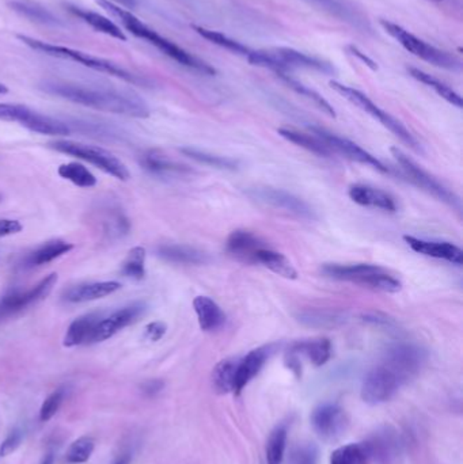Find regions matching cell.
<instances>
[{"label": "cell", "mask_w": 463, "mask_h": 464, "mask_svg": "<svg viewBox=\"0 0 463 464\" xmlns=\"http://www.w3.org/2000/svg\"><path fill=\"white\" fill-rule=\"evenodd\" d=\"M404 240L408 243V246L413 252H416L418 254L444 259V261H448L455 265H462L463 263L462 249L454 243L425 240V239H418V238L409 236V235H405Z\"/></svg>", "instance_id": "cell-20"}, {"label": "cell", "mask_w": 463, "mask_h": 464, "mask_svg": "<svg viewBox=\"0 0 463 464\" xmlns=\"http://www.w3.org/2000/svg\"><path fill=\"white\" fill-rule=\"evenodd\" d=\"M0 119L20 122L24 128L41 135L64 136L72 132L64 121L41 115L20 103H0Z\"/></svg>", "instance_id": "cell-9"}, {"label": "cell", "mask_w": 463, "mask_h": 464, "mask_svg": "<svg viewBox=\"0 0 463 464\" xmlns=\"http://www.w3.org/2000/svg\"><path fill=\"white\" fill-rule=\"evenodd\" d=\"M429 1H441V0H429Z\"/></svg>", "instance_id": "cell-58"}, {"label": "cell", "mask_w": 463, "mask_h": 464, "mask_svg": "<svg viewBox=\"0 0 463 464\" xmlns=\"http://www.w3.org/2000/svg\"><path fill=\"white\" fill-rule=\"evenodd\" d=\"M73 126L79 131V132H83V133H89L90 136H94V138H101V139H115V138H118L120 135L117 133L115 129L104 125V124H93V122H89V121H76L73 124Z\"/></svg>", "instance_id": "cell-46"}, {"label": "cell", "mask_w": 463, "mask_h": 464, "mask_svg": "<svg viewBox=\"0 0 463 464\" xmlns=\"http://www.w3.org/2000/svg\"><path fill=\"white\" fill-rule=\"evenodd\" d=\"M64 396H66L64 389H59L48 396L40 409V419L43 422H47L59 412V409L64 400Z\"/></svg>", "instance_id": "cell-47"}, {"label": "cell", "mask_w": 463, "mask_h": 464, "mask_svg": "<svg viewBox=\"0 0 463 464\" xmlns=\"http://www.w3.org/2000/svg\"><path fill=\"white\" fill-rule=\"evenodd\" d=\"M145 310H147V305L141 302L132 303L127 307L120 308L118 311L113 312L108 318L98 322V325L95 326V328H94L89 342H102V341L109 340L124 327L138 321V318L145 312Z\"/></svg>", "instance_id": "cell-17"}, {"label": "cell", "mask_w": 463, "mask_h": 464, "mask_svg": "<svg viewBox=\"0 0 463 464\" xmlns=\"http://www.w3.org/2000/svg\"><path fill=\"white\" fill-rule=\"evenodd\" d=\"M405 386L401 377L383 363L373 367L364 377L362 398L369 405H380L390 400Z\"/></svg>", "instance_id": "cell-11"}, {"label": "cell", "mask_w": 463, "mask_h": 464, "mask_svg": "<svg viewBox=\"0 0 463 464\" xmlns=\"http://www.w3.org/2000/svg\"><path fill=\"white\" fill-rule=\"evenodd\" d=\"M73 249V245L64 242V240H52L34 250L30 256L26 258L27 266H40L52 262L59 256L70 253Z\"/></svg>", "instance_id": "cell-35"}, {"label": "cell", "mask_w": 463, "mask_h": 464, "mask_svg": "<svg viewBox=\"0 0 463 464\" xmlns=\"http://www.w3.org/2000/svg\"><path fill=\"white\" fill-rule=\"evenodd\" d=\"M97 4L101 6L106 13L112 14L118 21V24H121L125 30H128L132 36L141 38V40H145L147 43H150L151 45L159 49L167 57L173 59L178 64L187 67V68H192V70L207 73V75L216 73V70L213 67H211L206 61L190 55L189 52H186L185 49L178 47L173 41L161 36L158 31H155L150 26L141 22L139 18L135 14H132L131 11L122 8L121 6H117L115 3H111L108 0H97Z\"/></svg>", "instance_id": "cell-2"}, {"label": "cell", "mask_w": 463, "mask_h": 464, "mask_svg": "<svg viewBox=\"0 0 463 464\" xmlns=\"http://www.w3.org/2000/svg\"><path fill=\"white\" fill-rule=\"evenodd\" d=\"M321 273L327 279L355 282L375 291L397 293L402 289V284L383 268L369 263L339 265L326 263L321 268Z\"/></svg>", "instance_id": "cell-4"}, {"label": "cell", "mask_w": 463, "mask_h": 464, "mask_svg": "<svg viewBox=\"0 0 463 464\" xmlns=\"http://www.w3.org/2000/svg\"><path fill=\"white\" fill-rule=\"evenodd\" d=\"M380 26L401 47L405 48L418 59L444 70L460 71L462 68V63L457 56L425 43L424 40L405 30L402 26L386 20H380Z\"/></svg>", "instance_id": "cell-6"}, {"label": "cell", "mask_w": 463, "mask_h": 464, "mask_svg": "<svg viewBox=\"0 0 463 464\" xmlns=\"http://www.w3.org/2000/svg\"><path fill=\"white\" fill-rule=\"evenodd\" d=\"M272 353V345L261 347L249 351L246 356L238 358V365L235 372L234 394H241L242 390L255 379L262 370L266 360Z\"/></svg>", "instance_id": "cell-19"}, {"label": "cell", "mask_w": 463, "mask_h": 464, "mask_svg": "<svg viewBox=\"0 0 463 464\" xmlns=\"http://www.w3.org/2000/svg\"><path fill=\"white\" fill-rule=\"evenodd\" d=\"M145 250L143 247H134L129 250L128 256L122 263L121 273L125 277L134 280H143L145 276Z\"/></svg>", "instance_id": "cell-43"}, {"label": "cell", "mask_w": 463, "mask_h": 464, "mask_svg": "<svg viewBox=\"0 0 463 464\" xmlns=\"http://www.w3.org/2000/svg\"><path fill=\"white\" fill-rule=\"evenodd\" d=\"M349 197L353 203L363 205V207H372V208L382 209L387 212L397 210V203L389 193L385 190L376 189L369 185H353L349 189Z\"/></svg>", "instance_id": "cell-22"}, {"label": "cell", "mask_w": 463, "mask_h": 464, "mask_svg": "<svg viewBox=\"0 0 463 464\" xmlns=\"http://www.w3.org/2000/svg\"><path fill=\"white\" fill-rule=\"evenodd\" d=\"M166 325L163 322H152L145 327V338L150 341H159L166 333Z\"/></svg>", "instance_id": "cell-51"}, {"label": "cell", "mask_w": 463, "mask_h": 464, "mask_svg": "<svg viewBox=\"0 0 463 464\" xmlns=\"http://www.w3.org/2000/svg\"><path fill=\"white\" fill-rule=\"evenodd\" d=\"M59 175L73 185L79 187H93L97 185V178L80 163L71 162L62 164L57 170Z\"/></svg>", "instance_id": "cell-39"}, {"label": "cell", "mask_w": 463, "mask_h": 464, "mask_svg": "<svg viewBox=\"0 0 463 464\" xmlns=\"http://www.w3.org/2000/svg\"><path fill=\"white\" fill-rule=\"evenodd\" d=\"M311 423L317 435L325 441L340 439L347 429L346 412L337 405H321L311 414Z\"/></svg>", "instance_id": "cell-16"}, {"label": "cell", "mask_w": 463, "mask_h": 464, "mask_svg": "<svg viewBox=\"0 0 463 464\" xmlns=\"http://www.w3.org/2000/svg\"><path fill=\"white\" fill-rule=\"evenodd\" d=\"M67 7H69L70 13H72L75 17H78L79 20H82L85 24L92 26L95 31H99L102 34H106L120 41H127V36L124 34L121 27L115 24L111 18H108L99 13L92 11V10L79 7V6L69 4Z\"/></svg>", "instance_id": "cell-25"}, {"label": "cell", "mask_w": 463, "mask_h": 464, "mask_svg": "<svg viewBox=\"0 0 463 464\" xmlns=\"http://www.w3.org/2000/svg\"><path fill=\"white\" fill-rule=\"evenodd\" d=\"M0 201H1V194H0Z\"/></svg>", "instance_id": "cell-59"}, {"label": "cell", "mask_w": 463, "mask_h": 464, "mask_svg": "<svg viewBox=\"0 0 463 464\" xmlns=\"http://www.w3.org/2000/svg\"><path fill=\"white\" fill-rule=\"evenodd\" d=\"M408 72L411 73L412 78H415L416 80H418L420 83L431 87L432 90H435V93L440 95L441 98H444L448 103L462 109L463 108V99L462 96L457 92H454L450 86H447L446 83H443L439 79H436L435 76L424 72V71L418 70V68H415V67H411L408 68Z\"/></svg>", "instance_id": "cell-34"}, {"label": "cell", "mask_w": 463, "mask_h": 464, "mask_svg": "<svg viewBox=\"0 0 463 464\" xmlns=\"http://www.w3.org/2000/svg\"><path fill=\"white\" fill-rule=\"evenodd\" d=\"M57 282V275L52 273L45 279L41 280L37 285L31 287L30 289L20 291L15 289L0 299V322L8 317L15 315L17 312L27 308L34 303L43 300L50 293L55 284Z\"/></svg>", "instance_id": "cell-13"}, {"label": "cell", "mask_w": 463, "mask_h": 464, "mask_svg": "<svg viewBox=\"0 0 463 464\" xmlns=\"http://www.w3.org/2000/svg\"><path fill=\"white\" fill-rule=\"evenodd\" d=\"M140 163L147 171L161 177L185 175L190 173V168L187 166L171 161L167 155H164L158 150H151L144 155H141Z\"/></svg>", "instance_id": "cell-26"}, {"label": "cell", "mask_w": 463, "mask_h": 464, "mask_svg": "<svg viewBox=\"0 0 463 464\" xmlns=\"http://www.w3.org/2000/svg\"><path fill=\"white\" fill-rule=\"evenodd\" d=\"M55 463V456H53V454L52 452H49V454H47L45 455V458L43 459V462H41V464H53Z\"/></svg>", "instance_id": "cell-55"}, {"label": "cell", "mask_w": 463, "mask_h": 464, "mask_svg": "<svg viewBox=\"0 0 463 464\" xmlns=\"http://www.w3.org/2000/svg\"><path fill=\"white\" fill-rule=\"evenodd\" d=\"M278 135L285 140H288L290 143H294L297 145H299L301 148L318 155V157H324V158H330L333 151L325 144L324 141L318 139L317 136H311L307 133H303L295 129H287V128H280L278 129Z\"/></svg>", "instance_id": "cell-33"}, {"label": "cell", "mask_w": 463, "mask_h": 464, "mask_svg": "<svg viewBox=\"0 0 463 464\" xmlns=\"http://www.w3.org/2000/svg\"><path fill=\"white\" fill-rule=\"evenodd\" d=\"M255 262L268 268L273 273L288 280L298 279V272L294 268L292 262L281 253L271 249L269 246L258 250L255 256Z\"/></svg>", "instance_id": "cell-30"}, {"label": "cell", "mask_w": 463, "mask_h": 464, "mask_svg": "<svg viewBox=\"0 0 463 464\" xmlns=\"http://www.w3.org/2000/svg\"><path fill=\"white\" fill-rule=\"evenodd\" d=\"M41 89L45 93L95 110L136 118L150 117V108L136 94L92 87L63 80H48Z\"/></svg>", "instance_id": "cell-1"}, {"label": "cell", "mask_w": 463, "mask_h": 464, "mask_svg": "<svg viewBox=\"0 0 463 464\" xmlns=\"http://www.w3.org/2000/svg\"><path fill=\"white\" fill-rule=\"evenodd\" d=\"M287 447V428H275L266 441V464H281Z\"/></svg>", "instance_id": "cell-42"}, {"label": "cell", "mask_w": 463, "mask_h": 464, "mask_svg": "<svg viewBox=\"0 0 463 464\" xmlns=\"http://www.w3.org/2000/svg\"><path fill=\"white\" fill-rule=\"evenodd\" d=\"M249 196L255 201H259L273 208L281 209L301 219H315L314 210L310 208L307 203L285 190L273 187H255L249 190Z\"/></svg>", "instance_id": "cell-14"}, {"label": "cell", "mask_w": 463, "mask_h": 464, "mask_svg": "<svg viewBox=\"0 0 463 464\" xmlns=\"http://www.w3.org/2000/svg\"><path fill=\"white\" fill-rule=\"evenodd\" d=\"M369 458H373L379 463H389L398 454L399 441L397 433L390 428L375 433L370 440L364 442Z\"/></svg>", "instance_id": "cell-23"}, {"label": "cell", "mask_w": 463, "mask_h": 464, "mask_svg": "<svg viewBox=\"0 0 463 464\" xmlns=\"http://www.w3.org/2000/svg\"><path fill=\"white\" fill-rule=\"evenodd\" d=\"M310 129L314 132V135L318 139L322 140L333 152L341 154L352 161L371 166L380 173H389V168L383 163L380 162L379 159H376L373 155H371L370 152H367L366 150H363L356 143L346 139V138H340L320 126H311Z\"/></svg>", "instance_id": "cell-15"}, {"label": "cell", "mask_w": 463, "mask_h": 464, "mask_svg": "<svg viewBox=\"0 0 463 464\" xmlns=\"http://www.w3.org/2000/svg\"><path fill=\"white\" fill-rule=\"evenodd\" d=\"M8 7L31 22L44 24V26H59L60 24L57 17H55L47 7L41 6L40 3H36L31 0H11L8 3Z\"/></svg>", "instance_id": "cell-31"}, {"label": "cell", "mask_w": 463, "mask_h": 464, "mask_svg": "<svg viewBox=\"0 0 463 464\" xmlns=\"http://www.w3.org/2000/svg\"><path fill=\"white\" fill-rule=\"evenodd\" d=\"M348 50L350 52V55H353L355 57H357L359 60H362L367 67H370L371 70L376 71L378 70V66H376V63L373 61V60H371L370 57L366 55V53H363V52H360L359 49L356 47H353V45H349V47H347Z\"/></svg>", "instance_id": "cell-52"}, {"label": "cell", "mask_w": 463, "mask_h": 464, "mask_svg": "<svg viewBox=\"0 0 463 464\" xmlns=\"http://www.w3.org/2000/svg\"><path fill=\"white\" fill-rule=\"evenodd\" d=\"M253 66L273 70L276 73H287L295 68L320 71L322 73L333 75L334 67L324 60L311 57L292 48H271L264 50H253L248 57Z\"/></svg>", "instance_id": "cell-5"}, {"label": "cell", "mask_w": 463, "mask_h": 464, "mask_svg": "<svg viewBox=\"0 0 463 464\" xmlns=\"http://www.w3.org/2000/svg\"><path fill=\"white\" fill-rule=\"evenodd\" d=\"M192 27H193V29L196 30V33L200 34L203 38L208 40L212 44H215V45H218V47L225 48V49L230 50V52L235 53V55H239V56H243V57L248 59V57L250 56V53L253 52V49H250V48L243 45V44H241V43L232 40L230 37H227V36H225V34H222V33H219V31L209 30V29L201 27V26H196V24H193Z\"/></svg>", "instance_id": "cell-38"}, {"label": "cell", "mask_w": 463, "mask_h": 464, "mask_svg": "<svg viewBox=\"0 0 463 464\" xmlns=\"http://www.w3.org/2000/svg\"><path fill=\"white\" fill-rule=\"evenodd\" d=\"M121 288L118 281H101V282H90V284H80L72 287L64 295V299L70 303H85L97 300L106 298L112 293L117 292Z\"/></svg>", "instance_id": "cell-24"}, {"label": "cell", "mask_w": 463, "mask_h": 464, "mask_svg": "<svg viewBox=\"0 0 463 464\" xmlns=\"http://www.w3.org/2000/svg\"><path fill=\"white\" fill-rule=\"evenodd\" d=\"M22 224L13 219H0V238L22 231Z\"/></svg>", "instance_id": "cell-50"}, {"label": "cell", "mask_w": 463, "mask_h": 464, "mask_svg": "<svg viewBox=\"0 0 463 464\" xmlns=\"http://www.w3.org/2000/svg\"><path fill=\"white\" fill-rule=\"evenodd\" d=\"M181 152L184 155H186V157L192 158L196 162L208 164V166L216 167V168L236 170V167H238V162L234 161V159L225 158V157H218V155L209 154V152H206V151H200V150H196V148H190V147L189 148H183Z\"/></svg>", "instance_id": "cell-44"}, {"label": "cell", "mask_w": 463, "mask_h": 464, "mask_svg": "<svg viewBox=\"0 0 463 464\" xmlns=\"http://www.w3.org/2000/svg\"><path fill=\"white\" fill-rule=\"evenodd\" d=\"M158 256L169 262L184 265H204L209 261L208 254L186 245H163L158 247Z\"/></svg>", "instance_id": "cell-28"}, {"label": "cell", "mask_w": 463, "mask_h": 464, "mask_svg": "<svg viewBox=\"0 0 463 464\" xmlns=\"http://www.w3.org/2000/svg\"><path fill=\"white\" fill-rule=\"evenodd\" d=\"M427 361V351L413 344H397L386 350L380 363L395 372L406 384L415 379Z\"/></svg>", "instance_id": "cell-10"}, {"label": "cell", "mask_w": 463, "mask_h": 464, "mask_svg": "<svg viewBox=\"0 0 463 464\" xmlns=\"http://www.w3.org/2000/svg\"><path fill=\"white\" fill-rule=\"evenodd\" d=\"M163 382L162 380H148V382H145L143 386H141V389H143V393L144 394L150 395H155L158 394L161 390L163 389Z\"/></svg>", "instance_id": "cell-53"}, {"label": "cell", "mask_w": 463, "mask_h": 464, "mask_svg": "<svg viewBox=\"0 0 463 464\" xmlns=\"http://www.w3.org/2000/svg\"><path fill=\"white\" fill-rule=\"evenodd\" d=\"M392 154H393L395 161L399 163V166L402 167L405 174L409 177V180L415 185L425 190L427 193L432 194L440 201H443L454 208H460V198L451 190H448L446 186L441 185L438 180H435L432 175H429L427 171H424L408 155H405L401 150H398L395 147L392 148Z\"/></svg>", "instance_id": "cell-12"}, {"label": "cell", "mask_w": 463, "mask_h": 464, "mask_svg": "<svg viewBox=\"0 0 463 464\" xmlns=\"http://www.w3.org/2000/svg\"><path fill=\"white\" fill-rule=\"evenodd\" d=\"M278 78L290 87V89H292L294 92H297L298 94H301V95H303V96H306L307 99H310L311 102H314L322 112H325L326 115H329V116L332 117H336V112H334V109L332 108V105L325 99L324 96L322 95H320V94L317 93V92H314V90H311L310 87H307V86H304L303 83H301L299 80H297V79H294V78H291L288 73H278Z\"/></svg>", "instance_id": "cell-41"}, {"label": "cell", "mask_w": 463, "mask_h": 464, "mask_svg": "<svg viewBox=\"0 0 463 464\" xmlns=\"http://www.w3.org/2000/svg\"><path fill=\"white\" fill-rule=\"evenodd\" d=\"M24 439V433L20 429H14L13 432H10V435L6 437V440L1 442L0 445V458L8 456L10 454H13L22 442Z\"/></svg>", "instance_id": "cell-48"}, {"label": "cell", "mask_w": 463, "mask_h": 464, "mask_svg": "<svg viewBox=\"0 0 463 464\" xmlns=\"http://www.w3.org/2000/svg\"><path fill=\"white\" fill-rule=\"evenodd\" d=\"M108 1L115 3L117 6H124V7L129 8V10L138 7V0H108Z\"/></svg>", "instance_id": "cell-54"}, {"label": "cell", "mask_w": 463, "mask_h": 464, "mask_svg": "<svg viewBox=\"0 0 463 464\" xmlns=\"http://www.w3.org/2000/svg\"><path fill=\"white\" fill-rule=\"evenodd\" d=\"M295 464H315L317 452L313 447H303L294 454Z\"/></svg>", "instance_id": "cell-49"}, {"label": "cell", "mask_w": 463, "mask_h": 464, "mask_svg": "<svg viewBox=\"0 0 463 464\" xmlns=\"http://www.w3.org/2000/svg\"><path fill=\"white\" fill-rule=\"evenodd\" d=\"M341 22L352 26L362 33H370L372 30L367 15L350 0H306Z\"/></svg>", "instance_id": "cell-18"}, {"label": "cell", "mask_w": 463, "mask_h": 464, "mask_svg": "<svg viewBox=\"0 0 463 464\" xmlns=\"http://www.w3.org/2000/svg\"><path fill=\"white\" fill-rule=\"evenodd\" d=\"M330 87L336 93H339L341 96H344L350 103H353L355 106H357L359 109H362L363 112L369 113L371 117H373L375 119H378L383 126H386L393 135H395L402 143H405L406 145H409L413 151L422 152L421 145L417 141L416 138L398 119H395L387 112H385L379 106H376L366 94L356 90V89H352L349 86H346L343 83H339L336 80L330 82Z\"/></svg>", "instance_id": "cell-7"}, {"label": "cell", "mask_w": 463, "mask_h": 464, "mask_svg": "<svg viewBox=\"0 0 463 464\" xmlns=\"http://www.w3.org/2000/svg\"><path fill=\"white\" fill-rule=\"evenodd\" d=\"M129 461H131V459H129V456H124V458H121V459H118V461H117L116 463H113V464H129Z\"/></svg>", "instance_id": "cell-56"}, {"label": "cell", "mask_w": 463, "mask_h": 464, "mask_svg": "<svg viewBox=\"0 0 463 464\" xmlns=\"http://www.w3.org/2000/svg\"><path fill=\"white\" fill-rule=\"evenodd\" d=\"M238 365V357L226 358L220 361L212 372V383L218 393L229 394L234 393L235 372Z\"/></svg>", "instance_id": "cell-36"}, {"label": "cell", "mask_w": 463, "mask_h": 464, "mask_svg": "<svg viewBox=\"0 0 463 464\" xmlns=\"http://www.w3.org/2000/svg\"><path fill=\"white\" fill-rule=\"evenodd\" d=\"M95 442L92 437L83 436L71 444L67 451V462L71 464L86 463L93 455Z\"/></svg>", "instance_id": "cell-45"}, {"label": "cell", "mask_w": 463, "mask_h": 464, "mask_svg": "<svg viewBox=\"0 0 463 464\" xmlns=\"http://www.w3.org/2000/svg\"><path fill=\"white\" fill-rule=\"evenodd\" d=\"M193 307L197 314L199 325L204 331H213L220 328L226 322V315L222 308L207 296H197L193 300Z\"/></svg>", "instance_id": "cell-27"}, {"label": "cell", "mask_w": 463, "mask_h": 464, "mask_svg": "<svg viewBox=\"0 0 463 464\" xmlns=\"http://www.w3.org/2000/svg\"><path fill=\"white\" fill-rule=\"evenodd\" d=\"M291 353L304 356L315 367L326 364L332 357V344L327 338H315L301 341L292 345Z\"/></svg>", "instance_id": "cell-32"}, {"label": "cell", "mask_w": 463, "mask_h": 464, "mask_svg": "<svg viewBox=\"0 0 463 464\" xmlns=\"http://www.w3.org/2000/svg\"><path fill=\"white\" fill-rule=\"evenodd\" d=\"M268 245L253 232L236 230L230 233L226 249L230 256L243 263H257L255 256L258 250Z\"/></svg>", "instance_id": "cell-21"}, {"label": "cell", "mask_w": 463, "mask_h": 464, "mask_svg": "<svg viewBox=\"0 0 463 464\" xmlns=\"http://www.w3.org/2000/svg\"><path fill=\"white\" fill-rule=\"evenodd\" d=\"M298 321L303 325L317 328H327L344 324L346 317L337 311H327V310H307L303 311L298 317Z\"/></svg>", "instance_id": "cell-37"}, {"label": "cell", "mask_w": 463, "mask_h": 464, "mask_svg": "<svg viewBox=\"0 0 463 464\" xmlns=\"http://www.w3.org/2000/svg\"><path fill=\"white\" fill-rule=\"evenodd\" d=\"M17 37L26 47H29L33 50H37L40 53H44V55L50 56V57L69 60V61L76 63L79 66H83L89 70L113 76V78L121 79V80L132 83V85H138V86H145L147 85V80L140 78L139 75H135V73L122 68L121 66H118L111 60H106V59H102V57H98V56H93L90 53H86V52H82V50H78V49H73V48L49 44L45 41H41V40H37V38H33V37H29V36H24V34H18Z\"/></svg>", "instance_id": "cell-3"}, {"label": "cell", "mask_w": 463, "mask_h": 464, "mask_svg": "<svg viewBox=\"0 0 463 464\" xmlns=\"http://www.w3.org/2000/svg\"><path fill=\"white\" fill-rule=\"evenodd\" d=\"M7 93H8V89H7L4 85H1V83H0V95H3V94Z\"/></svg>", "instance_id": "cell-57"}, {"label": "cell", "mask_w": 463, "mask_h": 464, "mask_svg": "<svg viewBox=\"0 0 463 464\" xmlns=\"http://www.w3.org/2000/svg\"><path fill=\"white\" fill-rule=\"evenodd\" d=\"M101 315L102 314H99V312H93V314H87V315H83V317L75 319L66 333L63 345L66 348H72V347H78L80 344L89 342L95 326L98 325V322L101 319Z\"/></svg>", "instance_id": "cell-29"}, {"label": "cell", "mask_w": 463, "mask_h": 464, "mask_svg": "<svg viewBox=\"0 0 463 464\" xmlns=\"http://www.w3.org/2000/svg\"><path fill=\"white\" fill-rule=\"evenodd\" d=\"M369 459L364 444H347L330 455V464H363Z\"/></svg>", "instance_id": "cell-40"}, {"label": "cell", "mask_w": 463, "mask_h": 464, "mask_svg": "<svg viewBox=\"0 0 463 464\" xmlns=\"http://www.w3.org/2000/svg\"><path fill=\"white\" fill-rule=\"evenodd\" d=\"M49 147L57 152L72 155L82 161L92 163L95 167L101 168L102 171L116 177L117 180H121V181L129 180V171L125 167V164L115 157L112 152H109L104 148L76 143V141H70V140H56V141L49 143Z\"/></svg>", "instance_id": "cell-8"}]
</instances>
